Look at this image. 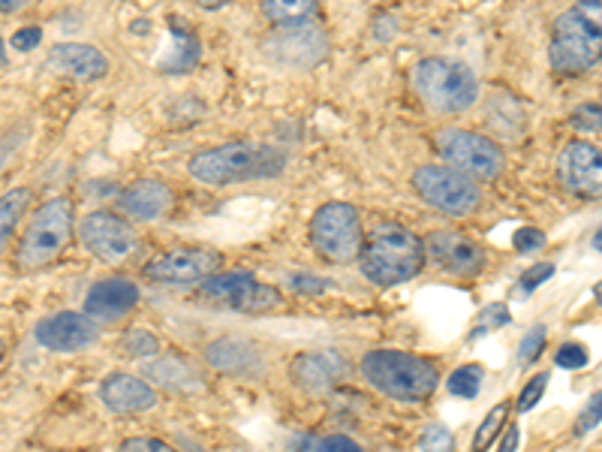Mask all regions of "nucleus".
<instances>
[{
    "label": "nucleus",
    "instance_id": "f257e3e1",
    "mask_svg": "<svg viewBox=\"0 0 602 452\" xmlns=\"http://www.w3.org/2000/svg\"><path fill=\"white\" fill-rule=\"evenodd\" d=\"M287 158L283 151L262 142H227V145L205 148L190 160V175L208 188H229L244 181H265L283 172Z\"/></svg>",
    "mask_w": 602,
    "mask_h": 452
},
{
    "label": "nucleus",
    "instance_id": "f03ea898",
    "mask_svg": "<svg viewBox=\"0 0 602 452\" xmlns=\"http://www.w3.org/2000/svg\"><path fill=\"white\" fill-rule=\"evenodd\" d=\"M425 242L401 223H377L364 235L359 265L362 274L377 287H395L413 281L425 265Z\"/></svg>",
    "mask_w": 602,
    "mask_h": 452
},
{
    "label": "nucleus",
    "instance_id": "7ed1b4c3",
    "mask_svg": "<svg viewBox=\"0 0 602 452\" xmlns=\"http://www.w3.org/2000/svg\"><path fill=\"white\" fill-rule=\"evenodd\" d=\"M364 380L383 392L385 399L395 401H425L434 395L440 374L422 356L404 353V350H374L362 359Z\"/></svg>",
    "mask_w": 602,
    "mask_h": 452
},
{
    "label": "nucleus",
    "instance_id": "20e7f679",
    "mask_svg": "<svg viewBox=\"0 0 602 452\" xmlns=\"http://www.w3.org/2000/svg\"><path fill=\"white\" fill-rule=\"evenodd\" d=\"M413 84L428 109L440 115H461L479 100L476 73L464 61L452 58H425L415 63Z\"/></svg>",
    "mask_w": 602,
    "mask_h": 452
},
{
    "label": "nucleus",
    "instance_id": "39448f33",
    "mask_svg": "<svg viewBox=\"0 0 602 452\" xmlns=\"http://www.w3.org/2000/svg\"><path fill=\"white\" fill-rule=\"evenodd\" d=\"M73 202L67 197H54V200L42 202L37 214H33L31 227L24 230L19 242V265L24 272H37L61 260L63 251L73 242Z\"/></svg>",
    "mask_w": 602,
    "mask_h": 452
},
{
    "label": "nucleus",
    "instance_id": "423d86ee",
    "mask_svg": "<svg viewBox=\"0 0 602 452\" xmlns=\"http://www.w3.org/2000/svg\"><path fill=\"white\" fill-rule=\"evenodd\" d=\"M311 244L325 263L347 265L359 260L364 230L359 209L353 202H325V205L313 211Z\"/></svg>",
    "mask_w": 602,
    "mask_h": 452
},
{
    "label": "nucleus",
    "instance_id": "0eeeda50",
    "mask_svg": "<svg viewBox=\"0 0 602 452\" xmlns=\"http://www.w3.org/2000/svg\"><path fill=\"white\" fill-rule=\"evenodd\" d=\"M549 58L561 76L588 73L602 61V31L575 10L561 12L551 28Z\"/></svg>",
    "mask_w": 602,
    "mask_h": 452
},
{
    "label": "nucleus",
    "instance_id": "6e6552de",
    "mask_svg": "<svg viewBox=\"0 0 602 452\" xmlns=\"http://www.w3.org/2000/svg\"><path fill=\"white\" fill-rule=\"evenodd\" d=\"M440 158L447 160V167L464 172L473 181H494L503 175L506 158L503 148L491 137H482L476 130L464 127H447L434 137Z\"/></svg>",
    "mask_w": 602,
    "mask_h": 452
},
{
    "label": "nucleus",
    "instance_id": "1a4fd4ad",
    "mask_svg": "<svg viewBox=\"0 0 602 452\" xmlns=\"http://www.w3.org/2000/svg\"><path fill=\"white\" fill-rule=\"evenodd\" d=\"M413 188L431 209L452 218H468L482 202L476 181L452 167H419L413 172Z\"/></svg>",
    "mask_w": 602,
    "mask_h": 452
},
{
    "label": "nucleus",
    "instance_id": "9d476101",
    "mask_svg": "<svg viewBox=\"0 0 602 452\" xmlns=\"http://www.w3.org/2000/svg\"><path fill=\"white\" fill-rule=\"evenodd\" d=\"M79 235H82L84 248L109 265L124 263L139 248V235H136L133 227L112 211L84 214L82 223H79Z\"/></svg>",
    "mask_w": 602,
    "mask_h": 452
},
{
    "label": "nucleus",
    "instance_id": "9b49d317",
    "mask_svg": "<svg viewBox=\"0 0 602 452\" xmlns=\"http://www.w3.org/2000/svg\"><path fill=\"white\" fill-rule=\"evenodd\" d=\"M202 295L218 302V305H229L235 311H271L281 305V293L274 287L260 284L250 272H227L211 274L202 284Z\"/></svg>",
    "mask_w": 602,
    "mask_h": 452
},
{
    "label": "nucleus",
    "instance_id": "f8f14e48",
    "mask_svg": "<svg viewBox=\"0 0 602 452\" xmlns=\"http://www.w3.org/2000/svg\"><path fill=\"white\" fill-rule=\"evenodd\" d=\"M223 257L211 248H175L154 257L146 265V274L157 284H197V281H208L211 274H218Z\"/></svg>",
    "mask_w": 602,
    "mask_h": 452
},
{
    "label": "nucleus",
    "instance_id": "ddd939ff",
    "mask_svg": "<svg viewBox=\"0 0 602 452\" xmlns=\"http://www.w3.org/2000/svg\"><path fill=\"white\" fill-rule=\"evenodd\" d=\"M558 175H561L563 188L584 197V200H600L602 197V148L575 139L566 142L558 160Z\"/></svg>",
    "mask_w": 602,
    "mask_h": 452
},
{
    "label": "nucleus",
    "instance_id": "4468645a",
    "mask_svg": "<svg viewBox=\"0 0 602 452\" xmlns=\"http://www.w3.org/2000/svg\"><path fill=\"white\" fill-rule=\"evenodd\" d=\"M97 335H100V329H97L94 317L76 314V311L46 317L33 329V338L40 341L42 348L54 350V353H76V350L91 348Z\"/></svg>",
    "mask_w": 602,
    "mask_h": 452
},
{
    "label": "nucleus",
    "instance_id": "2eb2a0df",
    "mask_svg": "<svg viewBox=\"0 0 602 452\" xmlns=\"http://www.w3.org/2000/svg\"><path fill=\"white\" fill-rule=\"evenodd\" d=\"M347 371H350V362L338 350H322V353H301L292 359L290 378L299 390L325 395L334 390L338 380L347 378Z\"/></svg>",
    "mask_w": 602,
    "mask_h": 452
},
{
    "label": "nucleus",
    "instance_id": "dca6fc26",
    "mask_svg": "<svg viewBox=\"0 0 602 452\" xmlns=\"http://www.w3.org/2000/svg\"><path fill=\"white\" fill-rule=\"evenodd\" d=\"M425 253L437 265H443L455 274H479L485 265V253L468 235L449 230H437L425 239Z\"/></svg>",
    "mask_w": 602,
    "mask_h": 452
},
{
    "label": "nucleus",
    "instance_id": "f3484780",
    "mask_svg": "<svg viewBox=\"0 0 602 452\" xmlns=\"http://www.w3.org/2000/svg\"><path fill=\"white\" fill-rule=\"evenodd\" d=\"M269 46H274V61L295 63V67H313L325 58V37L304 24H287L283 31H274Z\"/></svg>",
    "mask_w": 602,
    "mask_h": 452
},
{
    "label": "nucleus",
    "instance_id": "a211bd4d",
    "mask_svg": "<svg viewBox=\"0 0 602 452\" xmlns=\"http://www.w3.org/2000/svg\"><path fill=\"white\" fill-rule=\"evenodd\" d=\"M49 63L63 76H73L76 82H97L109 73L106 54L88 42H58L49 52Z\"/></svg>",
    "mask_w": 602,
    "mask_h": 452
},
{
    "label": "nucleus",
    "instance_id": "6ab92c4d",
    "mask_svg": "<svg viewBox=\"0 0 602 452\" xmlns=\"http://www.w3.org/2000/svg\"><path fill=\"white\" fill-rule=\"evenodd\" d=\"M136 302H139V287L130 278H106L91 287L84 299V314L94 320H118L127 311H133Z\"/></svg>",
    "mask_w": 602,
    "mask_h": 452
},
{
    "label": "nucleus",
    "instance_id": "aec40b11",
    "mask_svg": "<svg viewBox=\"0 0 602 452\" xmlns=\"http://www.w3.org/2000/svg\"><path fill=\"white\" fill-rule=\"evenodd\" d=\"M100 399L114 413H142L157 408V390L133 374H112L100 386Z\"/></svg>",
    "mask_w": 602,
    "mask_h": 452
},
{
    "label": "nucleus",
    "instance_id": "412c9836",
    "mask_svg": "<svg viewBox=\"0 0 602 452\" xmlns=\"http://www.w3.org/2000/svg\"><path fill=\"white\" fill-rule=\"evenodd\" d=\"M121 209L130 214V218H139V221H157L163 218L172 202H175V193L169 188L167 181L160 179H139L133 181L130 188L121 193Z\"/></svg>",
    "mask_w": 602,
    "mask_h": 452
},
{
    "label": "nucleus",
    "instance_id": "4be33fe9",
    "mask_svg": "<svg viewBox=\"0 0 602 452\" xmlns=\"http://www.w3.org/2000/svg\"><path fill=\"white\" fill-rule=\"evenodd\" d=\"M211 369L223 371V374H250L253 369H260V350L248 338H218L205 353Z\"/></svg>",
    "mask_w": 602,
    "mask_h": 452
},
{
    "label": "nucleus",
    "instance_id": "5701e85b",
    "mask_svg": "<svg viewBox=\"0 0 602 452\" xmlns=\"http://www.w3.org/2000/svg\"><path fill=\"white\" fill-rule=\"evenodd\" d=\"M146 374L151 380H157L160 386H167V390H178V392H199L205 383L199 378V371L190 365L188 359H160V362H151L146 365Z\"/></svg>",
    "mask_w": 602,
    "mask_h": 452
},
{
    "label": "nucleus",
    "instance_id": "b1692460",
    "mask_svg": "<svg viewBox=\"0 0 602 452\" xmlns=\"http://www.w3.org/2000/svg\"><path fill=\"white\" fill-rule=\"evenodd\" d=\"M31 200H33L31 188H12L0 197V253L7 251L12 232H16V227H19L21 218H24V211H28Z\"/></svg>",
    "mask_w": 602,
    "mask_h": 452
},
{
    "label": "nucleus",
    "instance_id": "393cba45",
    "mask_svg": "<svg viewBox=\"0 0 602 452\" xmlns=\"http://www.w3.org/2000/svg\"><path fill=\"white\" fill-rule=\"evenodd\" d=\"M172 28H175V33H172V37H175V52L169 54L160 67H163L167 73H188L199 61L197 33H190L188 28H178L175 21H172Z\"/></svg>",
    "mask_w": 602,
    "mask_h": 452
},
{
    "label": "nucleus",
    "instance_id": "a878e982",
    "mask_svg": "<svg viewBox=\"0 0 602 452\" xmlns=\"http://www.w3.org/2000/svg\"><path fill=\"white\" fill-rule=\"evenodd\" d=\"M262 10L274 24H304L317 12V0H262Z\"/></svg>",
    "mask_w": 602,
    "mask_h": 452
},
{
    "label": "nucleus",
    "instance_id": "bb28decb",
    "mask_svg": "<svg viewBox=\"0 0 602 452\" xmlns=\"http://www.w3.org/2000/svg\"><path fill=\"white\" fill-rule=\"evenodd\" d=\"M482 378H485L482 365H461L449 374L447 386L455 399H476L479 390H482Z\"/></svg>",
    "mask_w": 602,
    "mask_h": 452
},
{
    "label": "nucleus",
    "instance_id": "cd10ccee",
    "mask_svg": "<svg viewBox=\"0 0 602 452\" xmlns=\"http://www.w3.org/2000/svg\"><path fill=\"white\" fill-rule=\"evenodd\" d=\"M506 413H509V404L506 401H500L498 408H491L489 413H485V420H482V425H479L476 432V452H485L494 443V438L500 434V429H503V422H506Z\"/></svg>",
    "mask_w": 602,
    "mask_h": 452
},
{
    "label": "nucleus",
    "instance_id": "c85d7f7f",
    "mask_svg": "<svg viewBox=\"0 0 602 452\" xmlns=\"http://www.w3.org/2000/svg\"><path fill=\"white\" fill-rule=\"evenodd\" d=\"M512 323V314H509V308L506 305H489V308H482L476 317V329L470 332V341H476V338L482 335H489V332H494V329H503Z\"/></svg>",
    "mask_w": 602,
    "mask_h": 452
},
{
    "label": "nucleus",
    "instance_id": "c756f323",
    "mask_svg": "<svg viewBox=\"0 0 602 452\" xmlns=\"http://www.w3.org/2000/svg\"><path fill=\"white\" fill-rule=\"evenodd\" d=\"M124 353L127 356H157V350H160V341H157L151 332H146V329H133V332H127L124 335Z\"/></svg>",
    "mask_w": 602,
    "mask_h": 452
},
{
    "label": "nucleus",
    "instance_id": "7c9ffc66",
    "mask_svg": "<svg viewBox=\"0 0 602 452\" xmlns=\"http://www.w3.org/2000/svg\"><path fill=\"white\" fill-rule=\"evenodd\" d=\"M419 450L422 452H455V438L443 425H428L422 432V441H419Z\"/></svg>",
    "mask_w": 602,
    "mask_h": 452
},
{
    "label": "nucleus",
    "instance_id": "2f4dec72",
    "mask_svg": "<svg viewBox=\"0 0 602 452\" xmlns=\"http://www.w3.org/2000/svg\"><path fill=\"white\" fill-rule=\"evenodd\" d=\"M570 124L575 130H591V133H602V106L582 103L575 106V112L570 115Z\"/></svg>",
    "mask_w": 602,
    "mask_h": 452
},
{
    "label": "nucleus",
    "instance_id": "473e14b6",
    "mask_svg": "<svg viewBox=\"0 0 602 452\" xmlns=\"http://www.w3.org/2000/svg\"><path fill=\"white\" fill-rule=\"evenodd\" d=\"M602 420V392H593L591 401L584 404V411L579 413V422H575V434L593 432Z\"/></svg>",
    "mask_w": 602,
    "mask_h": 452
},
{
    "label": "nucleus",
    "instance_id": "72a5a7b5",
    "mask_svg": "<svg viewBox=\"0 0 602 452\" xmlns=\"http://www.w3.org/2000/svg\"><path fill=\"white\" fill-rule=\"evenodd\" d=\"M545 386H549V374L542 371V374H536V378L530 380L528 386L521 390V395H519V413L533 411V408L540 404V399H542V392H545Z\"/></svg>",
    "mask_w": 602,
    "mask_h": 452
},
{
    "label": "nucleus",
    "instance_id": "f704fd0d",
    "mask_svg": "<svg viewBox=\"0 0 602 452\" xmlns=\"http://www.w3.org/2000/svg\"><path fill=\"white\" fill-rule=\"evenodd\" d=\"M512 244H515V251L519 253L540 251L542 244H545V232L536 230V227H521V230L512 235Z\"/></svg>",
    "mask_w": 602,
    "mask_h": 452
},
{
    "label": "nucleus",
    "instance_id": "c9c22d12",
    "mask_svg": "<svg viewBox=\"0 0 602 452\" xmlns=\"http://www.w3.org/2000/svg\"><path fill=\"white\" fill-rule=\"evenodd\" d=\"M542 344H545V327H533L528 335H524V341H521V348H519L521 362L528 365V362H533V359L540 356Z\"/></svg>",
    "mask_w": 602,
    "mask_h": 452
},
{
    "label": "nucleus",
    "instance_id": "e433bc0d",
    "mask_svg": "<svg viewBox=\"0 0 602 452\" xmlns=\"http://www.w3.org/2000/svg\"><path fill=\"white\" fill-rule=\"evenodd\" d=\"M558 365L566 371L584 369V365H588V350H584L582 344H563V348L558 350Z\"/></svg>",
    "mask_w": 602,
    "mask_h": 452
},
{
    "label": "nucleus",
    "instance_id": "4c0bfd02",
    "mask_svg": "<svg viewBox=\"0 0 602 452\" xmlns=\"http://www.w3.org/2000/svg\"><path fill=\"white\" fill-rule=\"evenodd\" d=\"M290 287L295 293L304 295H320L329 290V281H322V278H313V274H290Z\"/></svg>",
    "mask_w": 602,
    "mask_h": 452
},
{
    "label": "nucleus",
    "instance_id": "58836bf2",
    "mask_svg": "<svg viewBox=\"0 0 602 452\" xmlns=\"http://www.w3.org/2000/svg\"><path fill=\"white\" fill-rule=\"evenodd\" d=\"M121 452H178L172 450L167 441H157V438H130L121 443Z\"/></svg>",
    "mask_w": 602,
    "mask_h": 452
},
{
    "label": "nucleus",
    "instance_id": "ea45409f",
    "mask_svg": "<svg viewBox=\"0 0 602 452\" xmlns=\"http://www.w3.org/2000/svg\"><path fill=\"white\" fill-rule=\"evenodd\" d=\"M551 274H554V265H551V263L533 265V269H530V272L524 274V278H521V290H524V293H533L536 287L549 281Z\"/></svg>",
    "mask_w": 602,
    "mask_h": 452
},
{
    "label": "nucleus",
    "instance_id": "a19ab883",
    "mask_svg": "<svg viewBox=\"0 0 602 452\" xmlns=\"http://www.w3.org/2000/svg\"><path fill=\"white\" fill-rule=\"evenodd\" d=\"M317 452H364L362 446L350 438H343V434H332V438H322L317 443Z\"/></svg>",
    "mask_w": 602,
    "mask_h": 452
},
{
    "label": "nucleus",
    "instance_id": "79ce46f5",
    "mask_svg": "<svg viewBox=\"0 0 602 452\" xmlns=\"http://www.w3.org/2000/svg\"><path fill=\"white\" fill-rule=\"evenodd\" d=\"M42 40V31L40 28H21L19 33H12V49L16 52H31V49H37Z\"/></svg>",
    "mask_w": 602,
    "mask_h": 452
},
{
    "label": "nucleus",
    "instance_id": "37998d69",
    "mask_svg": "<svg viewBox=\"0 0 602 452\" xmlns=\"http://www.w3.org/2000/svg\"><path fill=\"white\" fill-rule=\"evenodd\" d=\"M572 10L579 12V16H584V19L591 21V24H596L602 31V0H575Z\"/></svg>",
    "mask_w": 602,
    "mask_h": 452
},
{
    "label": "nucleus",
    "instance_id": "c03bdc74",
    "mask_svg": "<svg viewBox=\"0 0 602 452\" xmlns=\"http://www.w3.org/2000/svg\"><path fill=\"white\" fill-rule=\"evenodd\" d=\"M521 443V432L519 425H509L506 434H503V441H500V450L498 452H515Z\"/></svg>",
    "mask_w": 602,
    "mask_h": 452
},
{
    "label": "nucleus",
    "instance_id": "a18cd8bd",
    "mask_svg": "<svg viewBox=\"0 0 602 452\" xmlns=\"http://www.w3.org/2000/svg\"><path fill=\"white\" fill-rule=\"evenodd\" d=\"M12 158V142L7 139V142H0V169L7 167V160Z\"/></svg>",
    "mask_w": 602,
    "mask_h": 452
},
{
    "label": "nucleus",
    "instance_id": "49530a36",
    "mask_svg": "<svg viewBox=\"0 0 602 452\" xmlns=\"http://www.w3.org/2000/svg\"><path fill=\"white\" fill-rule=\"evenodd\" d=\"M19 3H21V0H0V12L19 10Z\"/></svg>",
    "mask_w": 602,
    "mask_h": 452
},
{
    "label": "nucleus",
    "instance_id": "de8ad7c7",
    "mask_svg": "<svg viewBox=\"0 0 602 452\" xmlns=\"http://www.w3.org/2000/svg\"><path fill=\"white\" fill-rule=\"evenodd\" d=\"M199 3H202L205 10H220V7H223L227 0H199Z\"/></svg>",
    "mask_w": 602,
    "mask_h": 452
},
{
    "label": "nucleus",
    "instance_id": "09e8293b",
    "mask_svg": "<svg viewBox=\"0 0 602 452\" xmlns=\"http://www.w3.org/2000/svg\"><path fill=\"white\" fill-rule=\"evenodd\" d=\"M593 251L602 253V227H600V230H596V235H593Z\"/></svg>",
    "mask_w": 602,
    "mask_h": 452
},
{
    "label": "nucleus",
    "instance_id": "8fccbe9b",
    "mask_svg": "<svg viewBox=\"0 0 602 452\" xmlns=\"http://www.w3.org/2000/svg\"><path fill=\"white\" fill-rule=\"evenodd\" d=\"M593 295H596V302H600V305H602V281H600V284H596V290H593Z\"/></svg>",
    "mask_w": 602,
    "mask_h": 452
},
{
    "label": "nucleus",
    "instance_id": "3c124183",
    "mask_svg": "<svg viewBox=\"0 0 602 452\" xmlns=\"http://www.w3.org/2000/svg\"><path fill=\"white\" fill-rule=\"evenodd\" d=\"M3 61H7V58H3V42H0V67H3Z\"/></svg>",
    "mask_w": 602,
    "mask_h": 452
},
{
    "label": "nucleus",
    "instance_id": "603ef678",
    "mask_svg": "<svg viewBox=\"0 0 602 452\" xmlns=\"http://www.w3.org/2000/svg\"><path fill=\"white\" fill-rule=\"evenodd\" d=\"M0 356H3V341H0Z\"/></svg>",
    "mask_w": 602,
    "mask_h": 452
}]
</instances>
